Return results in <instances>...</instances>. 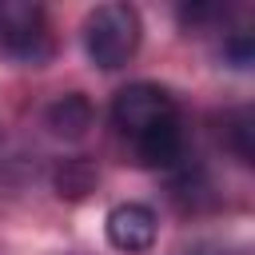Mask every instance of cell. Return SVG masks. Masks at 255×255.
Listing matches in <instances>:
<instances>
[{"mask_svg": "<svg viewBox=\"0 0 255 255\" xmlns=\"http://www.w3.org/2000/svg\"><path fill=\"white\" fill-rule=\"evenodd\" d=\"M92 100L84 96V92H68V96H60L52 108H48V128H52V135H60V139H80V135H88V128H92Z\"/></svg>", "mask_w": 255, "mask_h": 255, "instance_id": "8992f818", "label": "cell"}, {"mask_svg": "<svg viewBox=\"0 0 255 255\" xmlns=\"http://www.w3.org/2000/svg\"><path fill=\"white\" fill-rule=\"evenodd\" d=\"M0 48L24 64H44L52 56V32L40 4L8 0L0 4Z\"/></svg>", "mask_w": 255, "mask_h": 255, "instance_id": "7a4b0ae2", "label": "cell"}, {"mask_svg": "<svg viewBox=\"0 0 255 255\" xmlns=\"http://www.w3.org/2000/svg\"><path fill=\"white\" fill-rule=\"evenodd\" d=\"M135 155L143 167H175L183 159V128H179V116L147 128L143 135H135Z\"/></svg>", "mask_w": 255, "mask_h": 255, "instance_id": "5b68a950", "label": "cell"}, {"mask_svg": "<svg viewBox=\"0 0 255 255\" xmlns=\"http://www.w3.org/2000/svg\"><path fill=\"white\" fill-rule=\"evenodd\" d=\"M96 187V167L88 159H64L56 167V191L68 195V199H80Z\"/></svg>", "mask_w": 255, "mask_h": 255, "instance_id": "52a82bcc", "label": "cell"}, {"mask_svg": "<svg viewBox=\"0 0 255 255\" xmlns=\"http://www.w3.org/2000/svg\"><path fill=\"white\" fill-rule=\"evenodd\" d=\"M227 56L235 60V68H247V64H251V56H255V48H251V36H247V32L231 36V40H227Z\"/></svg>", "mask_w": 255, "mask_h": 255, "instance_id": "9c48e42d", "label": "cell"}, {"mask_svg": "<svg viewBox=\"0 0 255 255\" xmlns=\"http://www.w3.org/2000/svg\"><path fill=\"white\" fill-rule=\"evenodd\" d=\"M104 231H108V243H112L116 251L139 255V251H147V247L155 243L159 223H155V211H151L147 203H116V207L108 211Z\"/></svg>", "mask_w": 255, "mask_h": 255, "instance_id": "277c9868", "label": "cell"}, {"mask_svg": "<svg viewBox=\"0 0 255 255\" xmlns=\"http://www.w3.org/2000/svg\"><path fill=\"white\" fill-rule=\"evenodd\" d=\"M139 36H143V24L131 4H100L84 20V48L92 64L104 72L124 68L139 52Z\"/></svg>", "mask_w": 255, "mask_h": 255, "instance_id": "6da1fadb", "label": "cell"}, {"mask_svg": "<svg viewBox=\"0 0 255 255\" xmlns=\"http://www.w3.org/2000/svg\"><path fill=\"white\" fill-rule=\"evenodd\" d=\"M251 135H255V120H251V112H235V120L227 124V143H231V151H235L243 163L255 159V143H251Z\"/></svg>", "mask_w": 255, "mask_h": 255, "instance_id": "ba28073f", "label": "cell"}, {"mask_svg": "<svg viewBox=\"0 0 255 255\" xmlns=\"http://www.w3.org/2000/svg\"><path fill=\"white\" fill-rule=\"evenodd\" d=\"M175 116V100H171V92L167 88H159V84H128V88H120L116 92V100H112V124L124 131V135H143L147 128H155V124H163V120H171Z\"/></svg>", "mask_w": 255, "mask_h": 255, "instance_id": "3957f363", "label": "cell"}]
</instances>
